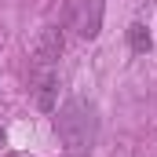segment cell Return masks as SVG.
<instances>
[{
    "instance_id": "obj_1",
    "label": "cell",
    "mask_w": 157,
    "mask_h": 157,
    "mask_svg": "<svg viewBox=\"0 0 157 157\" xmlns=\"http://www.w3.org/2000/svg\"><path fill=\"white\" fill-rule=\"evenodd\" d=\"M55 132H59V139H62V146L70 154H88L95 146V139H99V113H95V106L84 102V99H70L59 110V117H55Z\"/></svg>"
},
{
    "instance_id": "obj_2",
    "label": "cell",
    "mask_w": 157,
    "mask_h": 157,
    "mask_svg": "<svg viewBox=\"0 0 157 157\" xmlns=\"http://www.w3.org/2000/svg\"><path fill=\"white\" fill-rule=\"evenodd\" d=\"M102 0H73V7H70V22H73V29H77L80 37H99V29H102Z\"/></svg>"
},
{
    "instance_id": "obj_3",
    "label": "cell",
    "mask_w": 157,
    "mask_h": 157,
    "mask_svg": "<svg viewBox=\"0 0 157 157\" xmlns=\"http://www.w3.org/2000/svg\"><path fill=\"white\" fill-rule=\"evenodd\" d=\"M62 33L59 29H40L37 37H33V44H29V55H33V66L37 70H51L55 66V59L62 55Z\"/></svg>"
},
{
    "instance_id": "obj_4",
    "label": "cell",
    "mask_w": 157,
    "mask_h": 157,
    "mask_svg": "<svg viewBox=\"0 0 157 157\" xmlns=\"http://www.w3.org/2000/svg\"><path fill=\"white\" fill-rule=\"evenodd\" d=\"M128 44H132V51H135V55L150 51V44H154V40H150V29H146L143 22H132V26H128Z\"/></svg>"
},
{
    "instance_id": "obj_5",
    "label": "cell",
    "mask_w": 157,
    "mask_h": 157,
    "mask_svg": "<svg viewBox=\"0 0 157 157\" xmlns=\"http://www.w3.org/2000/svg\"><path fill=\"white\" fill-rule=\"evenodd\" d=\"M0 146H4V128H0Z\"/></svg>"
}]
</instances>
